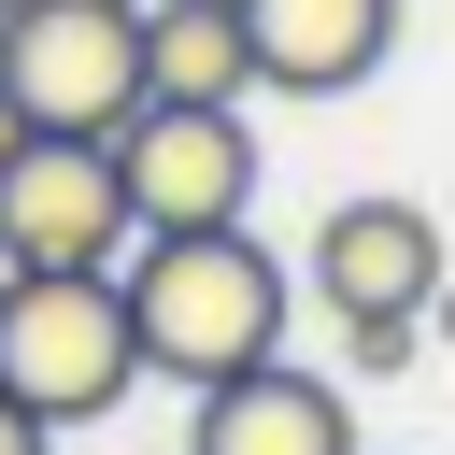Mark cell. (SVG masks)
<instances>
[{"label": "cell", "mask_w": 455, "mask_h": 455, "mask_svg": "<svg viewBox=\"0 0 455 455\" xmlns=\"http://www.w3.org/2000/svg\"><path fill=\"white\" fill-rule=\"evenodd\" d=\"M0 455H57V427H43V412H28L14 384H0Z\"/></svg>", "instance_id": "10"}, {"label": "cell", "mask_w": 455, "mask_h": 455, "mask_svg": "<svg viewBox=\"0 0 455 455\" xmlns=\"http://www.w3.org/2000/svg\"><path fill=\"white\" fill-rule=\"evenodd\" d=\"M256 28V100H341L398 57V0H242Z\"/></svg>", "instance_id": "7"}, {"label": "cell", "mask_w": 455, "mask_h": 455, "mask_svg": "<svg viewBox=\"0 0 455 455\" xmlns=\"http://www.w3.org/2000/svg\"><path fill=\"white\" fill-rule=\"evenodd\" d=\"M114 171H128L142 242L156 228H242L256 213V128L242 114H199V100H142L114 128Z\"/></svg>", "instance_id": "5"}, {"label": "cell", "mask_w": 455, "mask_h": 455, "mask_svg": "<svg viewBox=\"0 0 455 455\" xmlns=\"http://www.w3.org/2000/svg\"><path fill=\"white\" fill-rule=\"evenodd\" d=\"M441 284H455V256H441V213H427V199H341V213L313 228V299H327V327L427 313Z\"/></svg>", "instance_id": "6"}, {"label": "cell", "mask_w": 455, "mask_h": 455, "mask_svg": "<svg viewBox=\"0 0 455 455\" xmlns=\"http://www.w3.org/2000/svg\"><path fill=\"white\" fill-rule=\"evenodd\" d=\"M0 384L43 427H100L142 384V327L114 270H0Z\"/></svg>", "instance_id": "2"}, {"label": "cell", "mask_w": 455, "mask_h": 455, "mask_svg": "<svg viewBox=\"0 0 455 455\" xmlns=\"http://www.w3.org/2000/svg\"><path fill=\"white\" fill-rule=\"evenodd\" d=\"M128 242H142V213H128L114 142L28 128V156L0 171V270H128Z\"/></svg>", "instance_id": "4"}, {"label": "cell", "mask_w": 455, "mask_h": 455, "mask_svg": "<svg viewBox=\"0 0 455 455\" xmlns=\"http://www.w3.org/2000/svg\"><path fill=\"white\" fill-rule=\"evenodd\" d=\"M14 156H28V114H14V85H0V171H14Z\"/></svg>", "instance_id": "11"}, {"label": "cell", "mask_w": 455, "mask_h": 455, "mask_svg": "<svg viewBox=\"0 0 455 455\" xmlns=\"http://www.w3.org/2000/svg\"><path fill=\"white\" fill-rule=\"evenodd\" d=\"M427 341H441V355H455V284H441V299H427Z\"/></svg>", "instance_id": "12"}, {"label": "cell", "mask_w": 455, "mask_h": 455, "mask_svg": "<svg viewBox=\"0 0 455 455\" xmlns=\"http://www.w3.org/2000/svg\"><path fill=\"white\" fill-rule=\"evenodd\" d=\"M14 14H28V0H0V43H14Z\"/></svg>", "instance_id": "13"}, {"label": "cell", "mask_w": 455, "mask_h": 455, "mask_svg": "<svg viewBox=\"0 0 455 455\" xmlns=\"http://www.w3.org/2000/svg\"><path fill=\"white\" fill-rule=\"evenodd\" d=\"M0 85L28 128H85L114 142L142 114V0H28L0 43Z\"/></svg>", "instance_id": "3"}, {"label": "cell", "mask_w": 455, "mask_h": 455, "mask_svg": "<svg viewBox=\"0 0 455 455\" xmlns=\"http://www.w3.org/2000/svg\"><path fill=\"white\" fill-rule=\"evenodd\" d=\"M128 327H142V384H242L256 355H284V256L256 228H156L128 242Z\"/></svg>", "instance_id": "1"}, {"label": "cell", "mask_w": 455, "mask_h": 455, "mask_svg": "<svg viewBox=\"0 0 455 455\" xmlns=\"http://www.w3.org/2000/svg\"><path fill=\"white\" fill-rule=\"evenodd\" d=\"M185 455H355V398L327 370H299V355H256L242 384L199 398Z\"/></svg>", "instance_id": "8"}, {"label": "cell", "mask_w": 455, "mask_h": 455, "mask_svg": "<svg viewBox=\"0 0 455 455\" xmlns=\"http://www.w3.org/2000/svg\"><path fill=\"white\" fill-rule=\"evenodd\" d=\"M142 100L242 114V100H256V28H242V0H142Z\"/></svg>", "instance_id": "9"}]
</instances>
